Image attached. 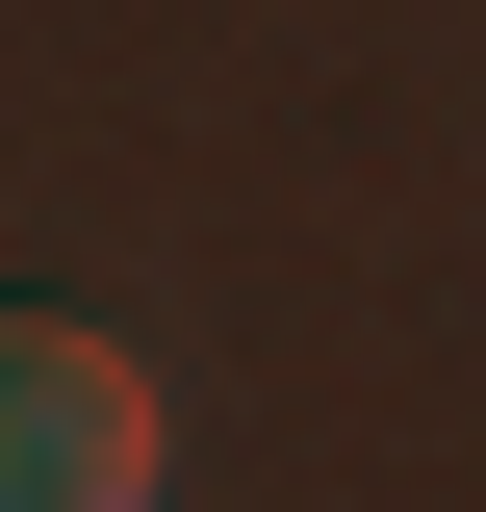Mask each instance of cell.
<instances>
[{
  "label": "cell",
  "instance_id": "obj_1",
  "mask_svg": "<svg viewBox=\"0 0 486 512\" xmlns=\"http://www.w3.org/2000/svg\"><path fill=\"white\" fill-rule=\"evenodd\" d=\"M0 512H154V359L77 308H0Z\"/></svg>",
  "mask_w": 486,
  "mask_h": 512
}]
</instances>
